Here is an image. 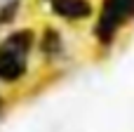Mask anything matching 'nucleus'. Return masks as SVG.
<instances>
[{
    "instance_id": "7ed1b4c3",
    "label": "nucleus",
    "mask_w": 134,
    "mask_h": 132,
    "mask_svg": "<svg viewBox=\"0 0 134 132\" xmlns=\"http://www.w3.org/2000/svg\"><path fill=\"white\" fill-rule=\"evenodd\" d=\"M49 5V9L61 17V19H68V21H82V19H90L94 7L90 0H45Z\"/></svg>"
},
{
    "instance_id": "f257e3e1",
    "label": "nucleus",
    "mask_w": 134,
    "mask_h": 132,
    "mask_svg": "<svg viewBox=\"0 0 134 132\" xmlns=\"http://www.w3.org/2000/svg\"><path fill=\"white\" fill-rule=\"evenodd\" d=\"M35 47V31L19 28L0 40V80L19 83L28 71V57Z\"/></svg>"
},
{
    "instance_id": "39448f33",
    "label": "nucleus",
    "mask_w": 134,
    "mask_h": 132,
    "mask_svg": "<svg viewBox=\"0 0 134 132\" xmlns=\"http://www.w3.org/2000/svg\"><path fill=\"white\" fill-rule=\"evenodd\" d=\"M0 109H2V97H0Z\"/></svg>"
},
{
    "instance_id": "f03ea898",
    "label": "nucleus",
    "mask_w": 134,
    "mask_h": 132,
    "mask_svg": "<svg viewBox=\"0 0 134 132\" xmlns=\"http://www.w3.org/2000/svg\"><path fill=\"white\" fill-rule=\"evenodd\" d=\"M134 19V0H104L97 24H94V38L101 45H111L115 35L122 31L125 24Z\"/></svg>"
},
{
    "instance_id": "20e7f679",
    "label": "nucleus",
    "mask_w": 134,
    "mask_h": 132,
    "mask_svg": "<svg viewBox=\"0 0 134 132\" xmlns=\"http://www.w3.org/2000/svg\"><path fill=\"white\" fill-rule=\"evenodd\" d=\"M40 52L45 57H57L61 52V35L57 33V28L45 26V31L40 35Z\"/></svg>"
}]
</instances>
